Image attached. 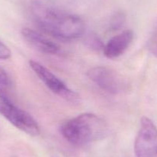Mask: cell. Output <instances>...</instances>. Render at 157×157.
Masks as SVG:
<instances>
[{"label":"cell","mask_w":157,"mask_h":157,"mask_svg":"<svg viewBox=\"0 0 157 157\" xmlns=\"http://www.w3.org/2000/svg\"><path fill=\"white\" fill-rule=\"evenodd\" d=\"M31 13L38 28L58 39H76L85 32V25L79 16L44 3L34 2Z\"/></svg>","instance_id":"6da1fadb"},{"label":"cell","mask_w":157,"mask_h":157,"mask_svg":"<svg viewBox=\"0 0 157 157\" xmlns=\"http://www.w3.org/2000/svg\"><path fill=\"white\" fill-rule=\"evenodd\" d=\"M61 132L72 145L84 146L104 138L108 132V126L98 115L86 112L65 122L61 126Z\"/></svg>","instance_id":"7a4b0ae2"},{"label":"cell","mask_w":157,"mask_h":157,"mask_svg":"<svg viewBox=\"0 0 157 157\" xmlns=\"http://www.w3.org/2000/svg\"><path fill=\"white\" fill-rule=\"evenodd\" d=\"M136 157H157V128L150 119L143 117L134 142Z\"/></svg>","instance_id":"3957f363"},{"label":"cell","mask_w":157,"mask_h":157,"mask_svg":"<svg viewBox=\"0 0 157 157\" xmlns=\"http://www.w3.org/2000/svg\"><path fill=\"white\" fill-rule=\"evenodd\" d=\"M0 115L4 117L17 129L31 135H38L40 127L33 117L14 103L0 100Z\"/></svg>","instance_id":"277c9868"},{"label":"cell","mask_w":157,"mask_h":157,"mask_svg":"<svg viewBox=\"0 0 157 157\" xmlns=\"http://www.w3.org/2000/svg\"><path fill=\"white\" fill-rule=\"evenodd\" d=\"M29 66L40 80L54 93L70 103H75L79 101V95L43 65L34 60H30Z\"/></svg>","instance_id":"5b68a950"},{"label":"cell","mask_w":157,"mask_h":157,"mask_svg":"<svg viewBox=\"0 0 157 157\" xmlns=\"http://www.w3.org/2000/svg\"><path fill=\"white\" fill-rule=\"evenodd\" d=\"M87 75L97 86L109 93H120L127 86L125 80L118 72L105 66L91 68L87 71Z\"/></svg>","instance_id":"8992f818"},{"label":"cell","mask_w":157,"mask_h":157,"mask_svg":"<svg viewBox=\"0 0 157 157\" xmlns=\"http://www.w3.org/2000/svg\"><path fill=\"white\" fill-rule=\"evenodd\" d=\"M21 35L31 46L41 53L56 55L60 52V48L56 43L53 42L37 31L29 28H23Z\"/></svg>","instance_id":"52a82bcc"},{"label":"cell","mask_w":157,"mask_h":157,"mask_svg":"<svg viewBox=\"0 0 157 157\" xmlns=\"http://www.w3.org/2000/svg\"><path fill=\"white\" fill-rule=\"evenodd\" d=\"M133 32L130 29L124 30L112 37L103 49L104 55L109 58L121 56L130 47L133 40Z\"/></svg>","instance_id":"ba28073f"},{"label":"cell","mask_w":157,"mask_h":157,"mask_svg":"<svg viewBox=\"0 0 157 157\" xmlns=\"http://www.w3.org/2000/svg\"><path fill=\"white\" fill-rule=\"evenodd\" d=\"M10 79L5 69L0 67V100L13 103L10 95Z\"/></svg>","instance_id":"9c48e42d"},{"label":"cell","mask_w":157,"mask_h":157,"mask_svg":"<svg viewBox=\"0 0 157 157\" xmlns=\"http://www.w3.org/2000/svg\"><path fill=\"white\" fill-rule=\"evenodd\" d=\"M84 36V42L86 46L95 52H100L104 48V43L98 35L94 32H88Z\"/></svg>","instance_id":"30bf717a"},{"label":"cell","mask_w":157,"mask_h":157,"mask_svg":"<svg viewBox=\"0 0 157 157\" xmlns=\"http://www.w3.org/2000/svg\"><path fill=\"white\" fill-rule=\"evenodd\" d=\"M126 22V15L124 12H118L110 18L109 23V30L117 31L124 26Z\"/></svg>","instance_id":"8fae6325"},{"label":"cell","mask_w":157,"mask_h":157,"mask_svg":"<svg viewBox=\"0 0 157 157\" xmlns=\"http://www.w3.org/2000/svg\"><path fill=\"white\" fill-rule=\"evenodd\" d=\"M147 46L150 52L157 58V23L149 38Z\"/></svg>","instance_id":"7c38bea8"},{"label":"cell","mask_w":157,"mask_h":157,"mask_svg":"<svg viewBox=\"0 0 157 157\" xmlns=\"http://www.w3.org/2000/svg\"><path fill=\"white\" fill-rule=\"evenodd\" d=\"M12 52L9 48L0 40V60H6L10 58Z\"/></svg>","instance_id":"4fadbf2b"}]
</instances>
